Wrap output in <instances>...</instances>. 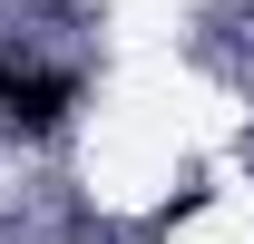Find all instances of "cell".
Masks as SVG:
<instances>
[{
  "instance_id": "1",
  "label": "cell",
  "mask_w": 254,
  "mask_h": 244,
  "mask_svg": "<svg viewBox=\"0 0 254 244\" xmlns=\"http://www.w3.org/2000/svg\"><path fill=\"white\" fill-rule=\"evenodd\" d=\"M68 98H78V78H68V68H49V78H20V88H10V118L30 127V137H49V127L68 118Z\"/></svg>"
},
{
  "instance_id": "2",
  "label": "cell",
  "mask_w": 254,
  "mask_h": 244,
  "mask_svg": "<svg viewBox=\"0 0 254 244\" xmlns=\"http://www.w3.org/2000/svg\"><path fill=\"white\" fill-rule=\"evenodd\" d=\"M10 88H20V68H0V98H10Z\"/></svg>"
}]
</instances>
